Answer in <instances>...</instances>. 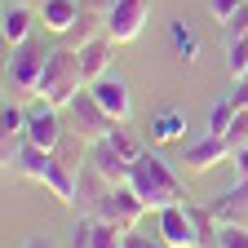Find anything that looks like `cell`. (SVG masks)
<instances>
[{"mask_svg": "<svg viewBox=\"0 0 248 248\" xmlns=\"http://www.w3.org/2000/svg\"><path fill=\"white\" fill-rule=\"evenodd\" d=\"M226 142H231V151L248 142V107H239V111H235V120H231V129H226Z\"/></svg>", "mask_w": 248, "mask_h": 248, "instance_id": "cell-27", "label": "cell"}, {"mask_svg": "<svg viewBox=\"0 0 248 248\" xmlns=\"http://www.w3.org/2000/svg\"><path fill=\"white\" fill-rule=\"evenodd\" d=\"M22 133H27V111L14 107V102H5V111H0V138H5V142H18Z\"/></svg>", "mask_w": 248, "mask_h": 248, "instance_id": "cell-25", "label": "cell"}, {"mask_svg": "<svg viewBox=\"0 0 248 248\" xmlns=\"http://www.w3.org/2000/svg\"><path fill=\"white\" fill-rule=\"evenodd\" d=\"M244 5H248V0H208V14H213L217 22H226V18H231V14H239Z\"/></svg>", "mask_w": 248, "mask_h": 248, "instance_id": "cell-29", "label": "cell"}, {"mask_svg": "<svg viewBox=\"0 0 248 248\" xmlns=\"http://www.w3.org/2000/svg\"><path fill=\"white\" fill-rule=\"evenodd\" d=\"M169 45H173V53L186 62V67H195V62H200V31L186 22V18H173L169 22Z\"/></svg>", "mask_w": 248, "mask_h": 248, "instance_id": "cell-20", "label": "cell"}, {"mask_svg": "<svg viewBox=\"0 0 248 248\" xmlns=\"http://www.w3.org/2000/svg\"><path fill=\"white\" fill-rule=\"evenodd\" d=\"M62 133H67V120H62V111L36 98V107L27 111V133H22V138H27L31 146H40V151L53 155V146L62 142Z\"/></svg>", "mask_w": 248, "mask_h": 248, "instance_id": "cell-6", "label": "cell"}, {"mask_svg": "<svg viewBox=\"0 0 248 248\" xmlns=\"http://www.w3.org/2000/svg\"><path fill=\"white\" fill-rule=\"evenodd\" d=\"M36 27H40V9H31V5H5V14H0V36H5V49L31 40V36H36Z\"/></svg>", "mask_w": 248, "mask_h": 248, "instance_id": "cell-13", "label": "cell"}, {"mask_svg": "<svg viewBox=\"0 0 248 248\" xmlns=\"http://www.w3.org/2000/svg\"><path fill=\"white\" fill-rule=\"evenodd\" d=\"M124 235L115 222H107V217L98 213H80V222L71 226V248H124Z\"/></svg>", "mask_w": 248, "mask_h": 248, "instance_id": "cell-8", "label": "cell"}, {"mask_svg": "<svg viewBox=\"0 0 248 248\" xmlns=\"http://www.w3.org/2000/svg\"><path fill=\"white\" fill-rule=\"evenodd\" d=\"M89 89H93V98L102 102V111H107L115 124H124V120L133 115V89H129V80H124L120 71H107L102 80H93Z\"/></svg>", "mask_w": 248, "mask_h": 248, "instance_id": "cell-9", "label": "cell"}, {"mask_svg": "<svg viewBox=\"0 0 248 248\" xmlns=\"http://www.w3.org/2000/svg\"><path fill=\"white\" fill-rule=\"evenodd\" d=\"M231 102H235V107H248V80H235V89H231Z\"/></svg>", "mask_w": 248, "mask_h": 248, "instance_id": "cell-30", "label": "cell"}, {"mask_svg": "<svg viewBox=\"0 0 248 248\" xmlns=\"http://www.w3.org/2000/svg\"><path fill=\"white\" fill-rule=\"evenodd\" d=\"M217 244L222 248H248V222H222Z\"/></svg>", "mask_w": 248, "mask_h": 248, "instance_id": "cell-26", "label": "cell"}, {"mask_svg": "<svg viewBox=\"0 0 248 248\" xmlns=\"http://www.w3.org/2000/svg\"><path fill=\"white\" fill-rule=\"evenodd\" d=\"M146 138L160 142V146H169V142H186V111H177V107L155 111L151 124H146Z\"/></svg>", "mask_w": 248, "mask_h": 248, "instance_id": "cell-19", "label": "cell"}, {"mask_svg": "<svg viewBox=\"0 0 248 248\" xmlns=\"http://www.w3.org/2000/svg\"><path fill=\"white\" fill-rule=\"evenodd\" d=\"M142 213H151L142 200H138V191L129 182L124 186H111L107 191V200L98 204V217H107V222H115L120 231H138V222H142Z\"/></svg>", "mask_w": 248, "mask_h": 248, "instance_id": "cell-7", "label": "cell"}, {"mask_svg": "<svg viewBox=\"0 0 248 248\" xmlns=\"http://www.w3.org/2000/svg\"><path fill=\"white\" fill-rule=\"evenodd\" d=\"M84 84H89V80H84V67H80V53H76L71 45H53L45 71H40V84L31 89V93H36L40 102H49V107L62 111Z\"/></svg>", "mask_w": 248, "mask_h": 248, "instance_id": "cell-2", "label": "cell"}, {"mask_svg": "<svg viewBox=\"0 0 248 248\" xmlns=\"http://www.w3.org/2000/svg\"><path fill=\"white\" fill-rule=\"evenodd\" d=\"M222 160H231V142L226 138H213V133H204V138H195L191 146H186V173H208V169H217Z\"/></svg>", "mask_w": 248, "mask_h": 248, "instance_id": "cell-12", "label": "cell"}, {"mask_svg": "<svg viewBox=\"0 0 248 248\" xmlns=\"http://www.w3.org/2000/svg\"><path fill=\"white\" fill-rule=\"evenodd\" d=\"M146 22H151V0H115V9L107 14V36L115 45H133Z\"/></svg>", "mask_w": 248, "mask_h": 248, "instance_id": "cell-5", "label": "cell"}, {"mask_svg": "<svg viewBox=\"0 0 248 248\" xmlns=\"http://www.w3.org/2000/svg\"><path fill=\"white\" fill-rule=\"evenodd\" d=\"M89 164L98 169L111 186H124V182H129V169H133V164L124 160V155H120L107 138H102V142H89Z\"/></svg>", "mask_w": 248, "mask_h": 248, "instance_id": "cell-14", "label": "cell"}, {"mask_svg": "<svg viewBox=\"0 0 248 248\" xmlns=\"http://www.w3.org/2000/svg\"><path fill=\"white\" fill-rule=\"evenodd\" d=\"M107 191H111V182L84 160L80 173H76V208H80V213H98V204L107 200Z\"/></svg>", "mask_w": 248, "mask_h": 248, "instance_id": "cell-15", "label": "cell"}, {"mask_svg": "<svg viewBox=\"0 0 248 248\" xmlns=\"http://www.w3.org/2000/svg\"><path fill=\"white\" fill-rule=\"evenodd\" d=\"M84 9H93V14H111L115 9V0H80Z\"/></svg>", "mask_w": 248, "mask_h": 248, "instance_id": "cell-31", "label": "cell"}, {"mask_svg": "<svg viewBox=\"0 0 248 248\" xmlns=\"http://www.w3.org/2000/svg\"><path fill=\"white\" fill-rule=\"evenodd\" d=\"M76 53H80V67H84V80H89V84L102 80L107 71H115V67H111V58H115V40H111V36L89 40V45H80Z\"/></svg>", "mask_w": 248, "mask_h": 248, "instance_id": "cell-17", "label": "cell"}, {"mask_svg": "<svg viewBox=\"0 0 248 248\" xmlns=\"http://www.w3.org/2000/svg\"><path fill=\"white\" fill-rule=\"evenodd\" d=\"M160 239H169V244H177V248L200 244V231H195V222H191V200L160 208Z\"/></svg>", "mask_w": 248, "mask_h": 248, "instance_id": "cell-11", "label": "cell"}, {"mask_svg": "<svg viewBox=\"0 0 248 248\" xmlns=\"http://www.w3.org/2000/svg\"><path fill=\"white\" fill-rule=\"evenodd\" d=\"M76 173L80 169H71V164H62L58 155H49V164H45V191L58 200V204H67V208H76Z\"/></svg>", "mask_w": 248, "mask_h": 248, "instance_id": "cell-16", "label": "cell"}, {"mask_svg": "<svg viewBox=\"0 0 248 248\" xmlns=\"http://www.w3.org/2000/svg\"><path fill=\"white\" fill-rule=\"evenodd\" d=\"M62 115H67V129H71V133H80L84 142H102V138L115 129V120L102 111V102L93 98V89H89V84L76 93L67 107H62Z\"/></svg>", "mask_w": 248, "mask_h": 248, "instance_id": "cell-3", "label": "cell"}, {"mask_svg": "<svg viewBox=\"0 0 248 248\" xmlns=\"http://www.w3.org/2000/svg\"><path fill=\"white\" fill-rule=\"evenodd\" d=\"M40 22H45V31H53V36H67V31L76 27V18L84 14V5L80 0H40Z\"/></svg>", "mask_w": 248, "mask_h": 248, "instance_id": "cell-18", "label": "cell"}, {"mask_svg": "<svg viewBox=\"0 0 248 248\" xmlns=\"http://www.w3.org/2000/svg\"><path fill=\"white\" fill-rule=\"evenodd\" d=\"M235 111H239V107H235L231 98H222V102H213V107H208V129H204V133H213V138H226V129H231V120H235Z\"/></svg>", "mask_w": 248, "mask_h": 248, "instance_id": "cell-24", "label": "cell"}, {"mask_svg": "<svg viewBox=\"0 0 248 248\" xmlns=\"http://www.w3.org/2000/svg\"><path fill=\"white\" fill-rule=\"evenodd\" d=\"M22 248H58V244H53V239H49V235H36V239H27V244H22Z\"/></svg>", "mask_w": 248, "mask_h": 248, "instance_id": "cell-32", "label": "cell"}, {"mask_svg": "<svg viewBox=\"0 0 248 248\" xmlns=\"http://www.w3.org/2000/svg\"><path fill=\"white\" fill-rule=\"evenodd\" d=\"M45 164H49V151L31 146L27 138H18V142H5V169H9L14 177L40 182V177H45Z\"/></svg>", "mask_w": 248, "mask_h": 248, "instance_id": "cell-10", "label": "cell"}, {"mask_svg": "<svg viewBox=\"0 0 248 248\" xmlns=\"http://www.w3.org/2000/svg\"><path fill=\"white\" fill-rule=\"evenodd\" d=\"M107 142H111V146H115V151H120V155H124V160H129V164H133L138 155L146 151V146H142V138H138V133L129 129V120H124V124H115V129L107 133Z\"/></svg>", "mask_w": 248, "mask_h": 248, "instance_id": "cell-22", "label": "cell"}, {"mask_svg": "<svg viewBox=\"0 0 248 248\" xmlns=\"http://www.w3.org/2000/svg\"><path fill=\"white\" fill-rule=\"evenodd\" d=\"M129 186L138 191V200H142L146 208H155V213L169 208V204H186V200H191V191L182 186V177L173 173V164L160 160V155H151V151H142L138 160H133Z\"/></svg>", "mask_w": 248, "mask_h": 248, "instance_id": "cell-1", "label": "cell"}, {"mask_svg": "<svg viewBox=\"0 0 248 248\" xmlns=\"http://www.w3.org/2000/svg\"><path fill=\"white\" fill-rule=\"evenodd\" d=\"M49 53H53V45H49L45 36H31V40L14 45V49H9V62H5L9 80H14L18 89H36V84H40V71H45V62H49Z\"/></svg>", "mask_w": 248, "mask_h": 248, "instance_id": "cell-4", "label": "cell"}, {"mask_svg": "<svg viewBox=\"0 0 248 248\" xmlns=\"http://www.w3.org/2000/svg\"><path fill=\"white\" fill-rule=\"evenodd\" d=\"M222 36H226V40H239V36H248V5L222 22Z\"/></svg>", "mask_w": 248, "mask_h": 248, "instance_id": "cell-28", "label": "cell"}, {"mask_svg": "<svg viewBox=\"0 0 248 248\" xmlns=\"http://www.w3.org/2000/svg\"><path fill=\"white\" fill-rule=\"evenodd\" d=\"M226 76L231 80H248V36L226 40Z\"/></svg>", "mask_w": 248, "mask_h": 248, "instance_id": "cell-23", "label": "cell"}, {"mask_svg": "<svg viewBox=\"0 0 248 248\" xmlns=\"http://www.w3.org/2000/svg\"><path fill=\"white\" fill-rule=\"evenodd\" d=\"M98 36H107V14H93V9H84L80 18H76V27L62 36V45H71V49H80V45H89V40H98Z\"/></svg>", "mask_w": 248, "mask_h": 248, "instance_id": "cell-21", "label": "cell"}, {"mask_svg": "<svg viewBox=\"0 0 248 248\" xmlns=\"http://www.w3.org/2000/svg\"><path fill=\"white\" fill-rule=\"evenodd\" d=\"M191 248H222V244H217V239H213V244H191Z\"/></svg>", "mask_w": 248, "mask_h": 248, "instance_id": "cell-33", "label": "cell"}]
</instances>
